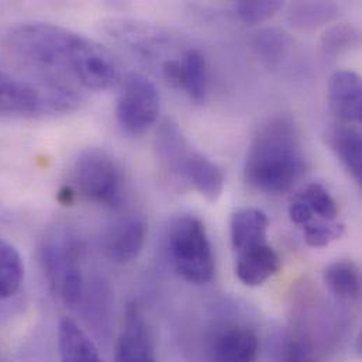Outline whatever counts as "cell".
<instances>
[{"label":"cell","instance_id":"obj_23","mask_svg":"<svg viewBox=\"0 0 362 362\" xmlns=\"http://www.w3.org/2000/svg\"><path fill=\"white\" fill-rule=\"evenodd\" d=\"M312 210L315 218L325 221H337L339 206L329 190L322 183H310L296 196Z\"/></svg>","mask_w":362,"mask_h":362},{"label":"cell","instance_id":"obj_3","mask_svg":"<svg viewBox=\"0 0 362 362\" xmlns=\"http://www.w3.org/2000/svg\"><path fill=\"white\" fill-rule=\"evenodd\" d=\"M40 255L52 295L66 308H81L88 282L83 274L85 247L79 234L64 224L48 228Z\"/></svg>","mask_w":362,"mask_h":362},{"label":"cell","instance_id":"obj_12","mask_svg":"<svg viewBox=\"0 0 362 362\" xmlns=\"http://www.w3.org/2000/svg\"><path fill=\"white\" fill-rule=\"evenodd\" d=\"M279 269L281 258L269 243L235 252V275L245 286H261Z\"/></svg>","mask_w":362,"mask_h":362},{"label":"cell","instance_id":"obj_28","mask_svg":"<svg viewBox=\"0 0 362 362\" xmlns=\"http://www.w3.org/2000/svg\"><path fill=\"white\" fill-rule=\"evenodd\" d=\"M161 74L164 81L175 89L182 88V62L180 59H165L161 65Z\"/></svg>","mask_w":362,"mask_h":362},{"label":"cell","instance_id":"obj_25","mask_svg":"<svg viewBox=\"0 0 362 362\" xmlns=\"http://www.w3.org/2000/svg\"><path fill=\"white\" fill-rule=\"evenodd\" d=\"M302 230L306 244L313 248H320L340 240L344 234V224L339 221H325L320 218H313L310 223L303 226Z\"/></svg>","mask_w":362,"mask_h":362},{"label":"cell","instance_id":"obj_2","mask_svg":"<svg viewBox=\"0 0 362 362\" xmlns=\"http://www.w3.org/2000/svg\"><path fill=\"white\" fill-rule=\"evenodd\" d=\"M305 170L300 134L291 117L275 116L258 127L244 165V177L251 187L269 194L285 193Z\"/></svg>","mask_w":362,"mask_h":362},{"label":"cell","instance_id":"obj_11","mask_svg":"<svg viewBox=\"0 0 362 362\" xmlns=\"http://www.w3.org/2000/svg\"><path fill=\"white\" fill-rule=\"evenodd\" d=\"M329 103L343 124H360L362 117L361 78L350 69L336 71L329 82Z\"/></svg>","mask_w":362,"mask_h":362},{"label":"cell","instance_id":"obj_20","mask_svg":"<svg viewBox=\"0 0 362 362\" xmlns=\"http://www.w3.org/2000/svg\"><path fill=\"white\" fill-rule=\"evenodd\" d=\"M24 264L20 252L8 241L0 238V302L13 298L21 288Z\"/></svg>","mask_w":362,"mask_h":362},{"label":"cell","instance_id":"obj_22","mask_svg":"<svg viewBox=\"0 0 362 362\" xmlns=\"http://www.w3.org/2000/svg\"><path fill=\"white\" fill-rule=\"evenodd\" d=\"M182 89L186 90L190 100L203 103L206 96V62L203 55L190 49L182 61Z\"/></svg>","mask_w":362,"mask_h":362},{"label":"cell","instance_id":"obj_17","mask_svg":"<svg viewBox=\"0 0 362 362\" xmlns=\"http://www.w3.org/2000/svg\"><path fill=\"white\" fill-rule=\"evenodd\" d=\"M182 181L190 183L209 202H216L224 189L221 170L197 151L189 157L182 173Z\"/></svg>","mask_w":362,"mask_h":362},{"label":"cell","instance_id":"obj_14","mask_svg":"<svg viewBox=\"0 0 362 362\" xmlns=\"http://www.w3.org/2000/svg\"><path fill=\"white\" fill-rule=\"evenodd\" d=\"M268 230L269 220L264 211L252 207L237 210L230 221V237L234 254L269 243Z\"/></svg>","mask_w":362,"mask_h":362},{"label":"cell","instance_id":"obj_29","mask_svg":"<svg viewBox=\"0 0 362 362\" xmlns=\"http://www.w3.org/2000/svg\"><path fill=\"white\" fill-rule=\"evenodd\" d=\"M288 213H289L291 221H292L293 224H296V226H300V227L306 226L308 223H310V221L315 218V216H313L312 210L308 207V204L303 203V202H302L300 199H298V197L289 204Z\"/></svg>","mask_w":362,"mask_h":362},{"label":"cell","instance_id":"obj_24","mask_svg":"<svg viewBox=\"0 0 362 362\" xmlns=\"http://www.w3.org/2000/svg\"><path fill=\"white\" fill-rule=\"evenodd\" d=\"M360 44V31L350 24H336L322 37V48L327 57H339Z\"/></svg>","mask_w":362,"mask_h":362},{"label":"cell","instance_id":"obj_6","mask_svg":"<svg viewBox=\"0 0 362 362\" xmlns=\"http://www.w3.org/2000/svg\"><path fill=\"white\" fill-rule=\"evenodd\" d=\"M74 196L117 207L123 197V177L117 163L100 148H88L76 158L66 186Z\"/></svg>","mask_w":362,"mask_h":362},{"label":"cell","instance_id":"obj_1","mask_svg":"<svg viewBox=\"0 0 362 362\" xmlns=\"http://www.w3.org/2000/svg\"><path fill=\"white\" fill-rule=\"evenodd\" d=\"M6 41L25 62L69 78L86 89H109L120 75L119 64L107 48L62 25L21 23L8 30Z\"/></svg>","mask_w":362,"mask_h":362},{"label":"cell","instance_id":"obj_5","mask_svg":"<svg viewBox=\"0 0 362 362\" xmlns=\"http://www.w3.org/2000/svg\"><path fill=\"white\" fill-rule=\"evenodd\" d=\"M167 251L173 267L186 282L209 284L216 271V261L206 227L200 218L183 214L168 227Z\"/></svg>","mask_w":362,"mask_h":362},{"label":"cell","instance_id":"obj_18","mask_svg":"<svg viewBox=\"0 0 362 362\" xmlns=\"http://www.w3.org/2000/svg\"><path fill=\"white\" fill-rule=\"evenodd\" d=\"M323 281L329 291L340 300H358L361 295V272L351 259H339L327 265Z\"/></svg>","mask_w":362,"mask_h":362},{"label":"cell","instance_id":"obj_15","mask_svg":"<svg viewBox=\"0 0 362 362\" xmlns=\"http://www.w3.org/2000/svg\"><path fill=\"white\" fill-rule=\"evenodd\" d=\"M327 143L353 180L360 183L362 178L361 132L351 124H336L327 132Z\"/></svg>","mask_w":362,"mask_h":362},{"label":"cell","instance_id":"obj_13","mask_svg":"<svg viewBox=\"0 0 362 362\" xmlns=\"http://www.w3.org/2000/svg\"><path fill=\"white\" fill-rule=\"evenodd\" d=\"M193 151L173 119H165L160 124L156 137V153L164 173L181 181L183 168Z\"/></svg>","mask_w":362,"mask_h":362},{"label":"cell","instance_id":"obj_21","mask_svg":"<svg viewBox=\"0 0 362 362\" xmlns=\"http://www.w3.org/2000/svg\"><path fill=\"white\" fill-rule=\"evenodd\" d=\"M269 357L271 362H320L306 340L289 333L271 340Z\"/></svg>","mask_w":362,"mask_h":362},{"label":"cell","instance_id":"obj_4","mask_svg":"<svg viewBox=\"0 0 362 362\" xmlns=\"http://www.w3.org/2000/svg\"><path fill=\"white\" fill-rule=\"evenodd\" d=\"M81 96L72 85L48 76L30 79L0 69V116L40 117L75 110Z\"/></svg>","mask_w":362,"mask_h":362},{"label":"cell","instance_id":"obj_26","mask_svg":"<svg viewBox=\"0 0 362 362\" xmlns=\"http://www.w3.org/2000/svg\"><path fill=\"white\" fill-rule=\"evenodd\" d=\"M282 7L284 3L279 0H243L235 4V11L241 21L255 25L272 18Z\"/></svg>","mask_w":362,"mask_h":362},{"label":"cell","instance_id":"obj_9","mask_svg":"<svg viewBox=\"0 0 362 362\" xmlns=\"http://www.w3.org/2000/svg\"><path fill=\"white\" fill-rule=\"evenodd\" d=\"M115 362H157L148 323L137 303H130L126 309Z\"/></svg>","mask_w":362,"mask_h":362},{"label":"cell","instance_id":"obj_10","mask_svg":"<svg viewBox=\"0 0 362 362\" xmlns=\"http://www.w3.org/2000/svg\"><path fill=\"white\" fill-rule=\"evenodd\" d=\"M147 224L139 216H127L115 221L105 233L103 251L116 264L124 265L134 261L147 240Z\"/></svg>","mask_w":362,"mask_h":362},{"label":"cell","instance_id":"obj_16","mask_svg":"<svg viewBox=\"0 0 362 362\" xmlns=\"http://www.w3.org/2000/svg\"><path fill=\"white\" fill-rule=\"evenodd\" d=\"M59 362H103L92 339L72 319H62L58 326Z\"/></svg>","mask_w":362,"mask_h":362},{"label":"cell","instance_id":"obj_7","mask_svg":"<svg viewBox=\"0 0 362 362\" xmlns=\"http://www.w3.org/2000/svg\"><path fill=\"white\" fill-rule=\"evenodd\" d=\"M160 109L161 98L154 82L143 74H129L123 81L116 106L120 127L132 136H140L157 122Z\"/></svg>","mask_w":362,"mask_h":362},{"label":"cell","instance_id":"obj_19","mask_svg":"<svg viewBox=\"0 0 362 362\" xmlns=\"http://www.w3.org/2000/svg\"><path fill=\"white\" fill-rule=\"evenodd\" d=\"M340 16V7L333 1H299L289 10V23L298 30H316Z\"/></svg>","mask_w":362,"mask_h":362},{"label":"cell","instance_id":"obj_8","mask_svg":"<svg viewBox=\"0 0 362 362\" xmlns=\"http://www.w3.org/2000/svg\"><path fill=\"white\" fill-rule=\"evenodd\" d=\"M204 353L207 362H258L259 339L245 325H223L206 340Z\"/></svg>","mask_w":362,"mask_h":362},{"label":"cell","instance_id":"obj_27","mask_svg":"<svg viewBox=\"0 0 362 362\" xmlns=\"http://www.w3.org/2000/svg\"><path fill=\"white\" fill-rule=\"evenodd\" d=\"M255 47L265 59L278 61L286 52L289 47V38L281 31L267 30L258 34Z\"/></svg>","mask_w":362,"mask_h":362}]
</instances>
